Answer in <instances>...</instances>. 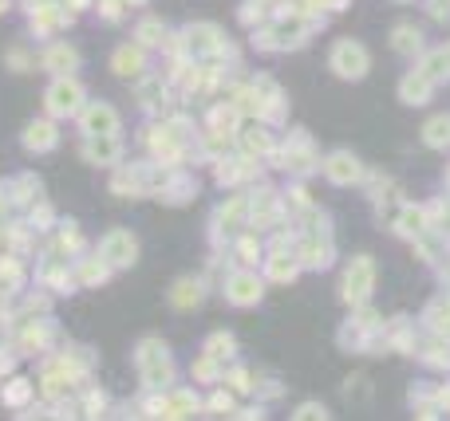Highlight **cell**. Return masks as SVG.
I'll use <instances>...</instances> for the list:
<instances>
[{
  "label": "cell",
  "instance_id": "6da1fadb",
  "mask_svg": "<svg viewBox=\"0 0 450 421\" xmlns=\"http://www.w3.org/2000/svg\"><path fill=\"white\" fill-rule=\"evenodd\" d=\"M340 63H344V67H340L344 75H359V71H364V51H359V47H340Z\"/></svg>",
  "mask_w": 450,
  "mask_h": 421
}]
</instances>
